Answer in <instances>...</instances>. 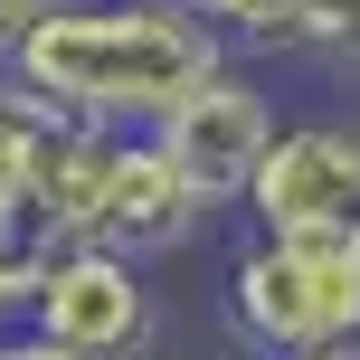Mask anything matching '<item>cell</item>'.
Here are the masks:
<instances>
[{"mask_svg": "<svg viewBox=\"0 0 360 360\" xmlns=\"http://www.w3.org/2000/svg\"><path fill=\"white\" fill-rule=\"evenodd\" d=\"M228 57L237 48L190 0H67L10 57V76L95 133H162L199 86L228 76Z\"/></svg>", "mask_w": 360, "mask_h": 360, "instance_id": "obj_1", "label": "cell"}, {"mask_svg": "<svg viewBox=\"0 0 360 360\" xmlns=\"http://www.w3.org/2000/svg\"><path fill=\"white\" fill-rule=\"evenodd\" d=\"M105 152H114V133L38 105V95L0 67V332L29 323V304H38V285H48L57 256L86 247Z\"/></svg>", "mask_w": 360, "mask_h": 360, "instance_id": "obj_2", "label": "cell"}, {"mask_svg": "<svg viewBox=\"0 0 360 360\" xmlns=\"http://www.w3.org/2000/svg\"><path fill=\"white\" fill-rule=\"evenodd\" d=\"M228 332L256 360H304L332 342H360V228H247L228 256Z\"/></svg>", "mask_w": 360, "mask_h": 360, "instance_id": "obj_3", "label": "cell"}, {"mask_svg": "<svg viewBox=\"0 0 360 360\" xmlns=\"http://www.w3.org/2000/svg\"><path fill=\"white\" fill-rule=\"evenodd\" d=\"M247 228H360V105H294L247 190Z\"/></svg>", "mask_w": 360, "mask_h": 360, "instance_id": "obj_4", "label": "cell"}, {"mask_svg": "<svg viewBox=\"0 0 360 360\" xmlns=\"http://www.w3.org/2000/svg\"><path fill=\"white\" fill-rule=\"evenodd\" d=\"M275 133H285L275 86H256V76L228 67L218 86H199L190 105L162 124V143H171V162L199 180V199H209V209H247L256 171H266V152H275Z\"/></svg>", "mask_w": 360, "mask_h": 360, "instance_id": "obj_5", "label": "cell"}, {"mask_svg": "<svg viewBox=\"0 0 360 360\" xmlns=\"http://www.w3.org/2000/svg\"><path fill=\"white\" fill-rule=\"evenodd\" d=\"M29 332H48L86 360H143L152 351V285L114 247H67L29 304Z\"/></svg>", "mask_w": 360, "mask_h": 360, "instance_id": "obj_6", "label": "cell"}, {"mask_svg": "<svg viewBox=\"0 0 360 360\" xmlns=\"http://www.w3.org/2000/svg\"><path fill=\"white\" fill-rule=\"evenodd\" d=\"M199 218H209V199H199V180L171 162L162 133H114L105 190H95V237H86V247H114V256H133V266H152V256L190 247Z\"/></svg>", "mask_w": 360, "mask_h": 360, "instance_id": "obj_7", "label": "cell"}, {"mask_svg": "<svg viewBox=\"0 0 360 360\" xmlns=\"http://www.w3.org/2000/svg\"><path fill=\"white\" fill-rule=\"evenodd\" d=\"M285 57L360 86V0H294V48Z\"/></svg>", "mask_w": 360, "mask_h": 360, "instance_id": "obj_8", "label": "cell"}, {"mask_svg": "<svg viewBox=\"0 0 360 360\" xmlns=\"http://www.w3.org/2000/svg\"><path fill=\"white\" fill-rule=\"evenodd\" d=\"M228 48H256V57H285L294 48V0H190Z\"/></svg>", "mask_w": 360, "mask_h": 360, "instance_id": "obj_9", "label": "cell"}, {"mask_svg": "<svg viewBox=\"0 0 360 360\" xmlns=\"http://www.w3.org/2000/svg\"><path fill=\"white\" fill-rule=\"evenodd\" d=\"M57 10H67V0H0V67H10V57H19V48H29V38H38V29H48V19H57Z\"/></svg>", "mask_w": 360, "mask_h": 360, "instance_id": "obj_10", "label": "cell"}, {"mask_svg": "<svg viewBox=\"0 0 360 360\" xmlns=\"http://www.w3.org/2000/svg\"><path fill=\"white\" fill-rule=\"evenodd\" d=\"M0 360H86V351H67V342H48V332L10 323V332H0Z\"/></svg>", "mask_w": 360, "mask_h": 360, "instance_id": "obj_11", "label": "cell"}, {"mask_svg": "<svg viewBox=\"0 0 360 360\" xmlns=\"http://www.w3.org/2000/svg\"><path fill=\"white\" fill-rule=\"evenodd\" d=\"M304 360H360V342H332V351H304Z\"/></svg>", "mask_w": 360, "mask_h": 360, "instance_id": "obj_12", "label": "cell"}]
</instances>
